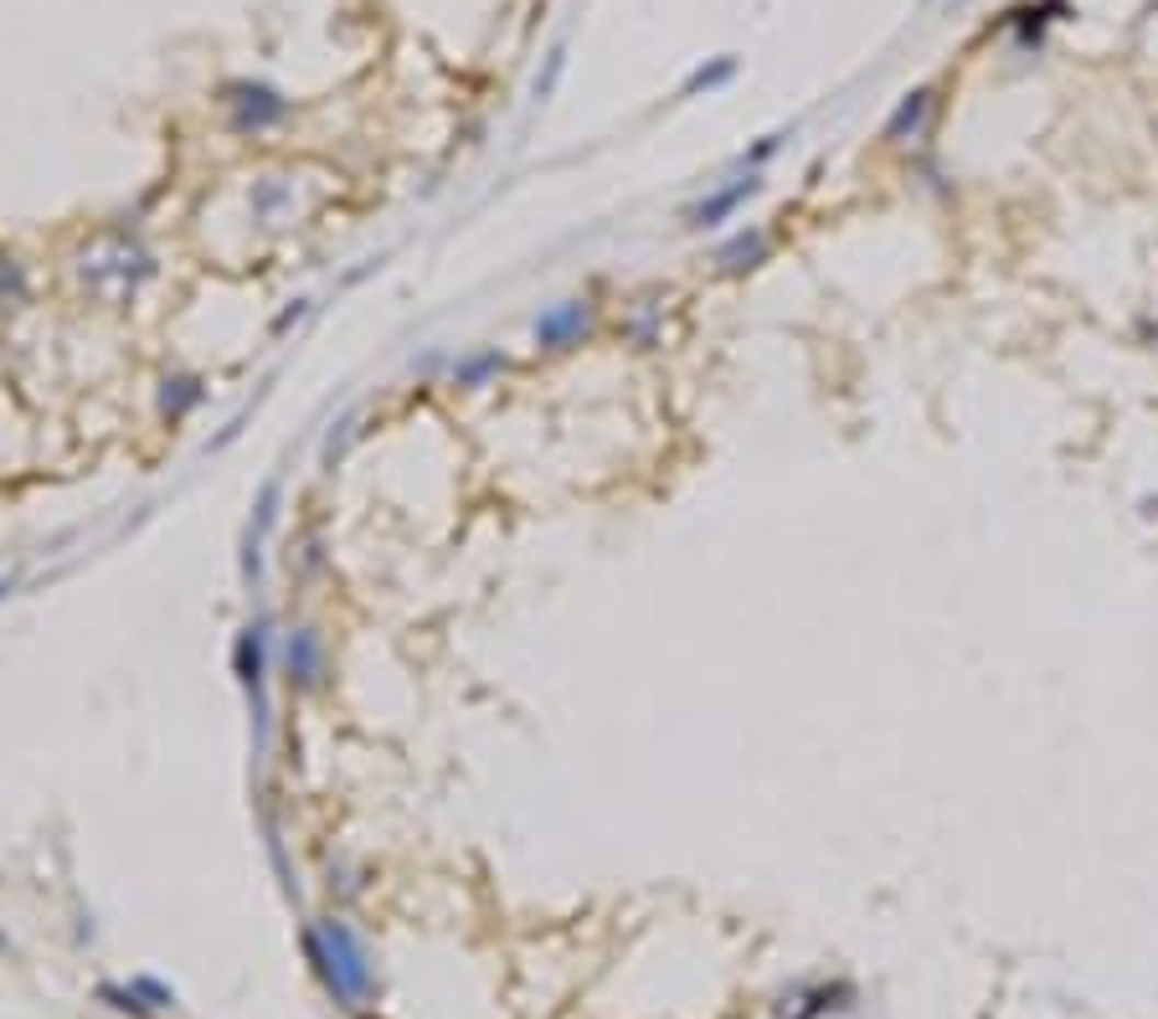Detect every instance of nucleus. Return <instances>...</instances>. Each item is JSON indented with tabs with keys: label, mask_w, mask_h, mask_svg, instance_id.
I'll list each match as a JSON object with an SVG mask.
<instances>
[{
	"label": "nucleus",
	"mask_w": 1158,
	"mask_h": 1019,
	"mask_svg": "<svg viewBox=\"0 0 1158 1019\" xmlns=\"http://www.w3.org/2000/svg\"><path fill=\"white\" fill-rule=\"evenodd\" d=\"M588 335H592V305L588 299H561V305L536 314V351L561 356V351H577Z\"/></svg>",
	"instance_id": "obj_1"
},
{
	"label": "nucleus",
	"mask_w": 1158,
	"mask_h": 1019,
	"mask_svg": "<svg viewBox=\"0 0 1158 1019\" xmlns=\"http://www.w3.org/2000/svg\"><path fill=\"white\" fill-rule=\"evenodd\" d=\"M227 114H232V129L237 135H263V129H273V124H284L288 103L273 93V88L263 83H237L227 88Z\"/></svg>",
	"instance_id": "obj_2"
},
{
	"label": "nucleus",
	"mask_w": 1158,
	"mask_h": 1019,
	"mask_svg": "<svg viewBox=\"0 0 1158 1019\" xmlns=\"http://www.w3.org/2000/svg\"><path fill=\"white\" fill-rule=\"evenodd\" d=\"M284 679L299 696H315L325 685V639L315 629H294L284 639Z\"/></svg>",
	"instance_id": "obj_3"
},
{
	"label": "nucleus",
	"mask_w": 1158,
	"mask_h": 1019,
	"mask_svg": "<svg viewBox=\"0 0 1158 1019\" xmlns=\"http://www.w3.org/2000/svg\"><path fill=\"white\" fill-rule=\"evenodd\" d=\"M757 191H762V181H757V175H741V181H731V186L711 191L705 202H695L685 211V227H690V232H711V227H722V221L731 217L741 202H752Z\"/></svg>",
	"instance_id": "obj_4"
},
{
	"label": "nucleus",
	"mask_w": 1158,
	"mask_h": 1019,
	"mask_svg": "<svg viewBox=\"0 0 1158 1019\" xmlns=\"http://www.w3.org/2000/svg\"><path fill=\"white\" fill-rule=\"evenodd\" d=\"M263 669H269V654H263V623H248L232 644V675L242 690H263Z\"/></svg>",
	"instance_id": "obj_5"
},
{
	"label": "nucleus",
	"mask_w": 1158,
	"mask_h": 1019,
	"mask_svg": "<svg viewBox=\"0 0 1158 1019\" xmlns=\"http://www.w3.org/2000/svg\"><path fill=\"white\" fill-rule=\"evenodd\" d=\"M768 253H772V238L762 227H747V232H737V238L716 253V263H722V273H752V268L768 263Z\"/></svg>",
	"instance_id": "obj_6"
},
{
	"label": "nucleus",
	"mask_w": 1158,
	"mask_h": 1019,
	"mask_svg": "<svg viewBox=\"0 0 1158 1019\" xmlns=\"http://www.w3.org/2000/svg\"><path fill=\"white\" fill-rule=\"evenodd\" d=\"M206 387L196 381V376H166L160 381V397H155V408H160V417L166 423H181V417H191V412L202 408Z\"/></svg>",
	"instance_id": "obj_7"
},
{
	"label": "nucleus",
	"mask_w": 1158,
	"mask_h": 1019,
	"mask_svg": "<svg viewBox=\"0 0 1158 1019\" xmlns=\"http://www.w3.org/2000/svg\"><path fill=\"white\" fill-rule=\"evenodd\" d=\"M504 366H510V360H504L495 345H485V351H469V356H458L454 371H449V381H454V387H464V391H485L489 381L504 371Z\"/></svg>",
	"instance_id": "obj_8"
},
{
	"label": "nucleus",
	"mask_w": 1158,
	"mask_h": 1019,
	"mask_svg": "<svg viewBox=\"0 0 1158 1019\" xmlns=\"http://www.w3.org/2000/svg\"><path fill=\"white\" fill-rule=\"evenodd\" d=\"M927 108H932V93L927 88H917V93H907L901 99V108L886 119V139H907V135H917L922 129V119H927Z\"/></svg>",
	"instance_id": "obj_9"
},
{
	"label": "nucleus",
	"mask_w": 1158,
	"mask_h": 1019,
	"mask_svg": "<svg viewBox=\"0 0 1158 1019\" xmlns=\"http://www.w3.org/2000/svg\"><path fill=\"white\" fill-rule=\"evenodd\" d=\"M21 299H26V273L11 257H0V305H21Z\"/></svg>",
	"instance_id": "obj_10"
},
{
	"label": "nucleus",
	"mask_w": 1158,
	"mask_h": 1019,
	"mask_svg": "<svg viewBox=\"0 0 1158 1019\" xmlns=\"http://www.w3.org/2000/svg\"><path fill=\"white\" fill-rule=\"evenodd\" d=\"M273 515H279V479H269V484H263V494H258V530H269Z\"/></svg>",
	"instance_id": "obj_11"
},
{
	"label": "nucleus",
	"mask_w": 1158,
	"mask_h": 1019,
	"mask_svg": "<svg viewBox=\"0 0 1158 1019\" xmlns=\"http://www.w3.org/2000/svg\"><path fill=\"white\" fill-rule=\"evenodd\" d=\"M731 68H737V62H731V57H722V62H716L711 72H705V68L695 72V78H690L685 88H690V93H695V88H716V83H726V78H731Z\"/></svg>",
	"instance_id": "obj_12"
},
{
	"label": "nucleus",
	"mask_w": 1158,
	"mask_h": 1019,
	"mask_svg": "<svg viewBox=\"0 0 1158 1019\" xmlns=\"http://www.w3.org/2000/svg\"><path fill=\"white\" fill-rule=\"evenodd\" d=\"M304 309H309V305H304V299H294V309H284V314L273 320V335H284V330H288V324H294V320H299Z\"/></svg>",
	"instance_id": "obj_13"
},
{
	"label": "nucleus",
	"mask_w": 1158,
	"mask_h": 1019,
	"mask_svg": "<svg viewBox=\"0 0 1158 1019\" xmlns=\"http://www.w3.org/2000/svg\"><path fill=\"white\" fill-rule=\"evenodd\" d=\"M777 145H783V135H768V139H762V145H757L752 154H747V160H752V165H762V160H768V154L777 150Z\"/></svg>",
	"instance_id": "obj_14"
}]
</instances>
